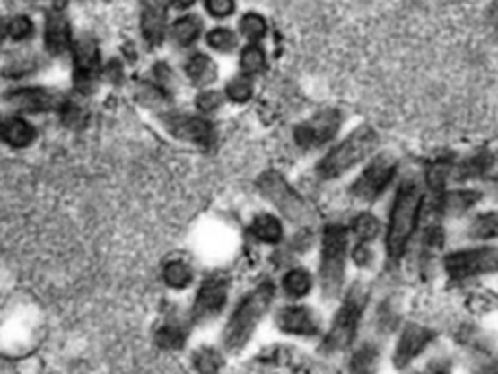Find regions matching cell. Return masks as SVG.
Returning <instances> with one entry per match:
<instances>
[{
  "instance_id": "1",
  "label": "cell",
  "mask_w": 498,
  "mask_h": 374,
  "mask_svg": "<svg viewBox=\"0 0 498 374\" xmlns=\"http://www.w3.org/2000/svg\"><path fill=\"white\" fill-rule=\"evenodd\" d=\"M273 299L275 287L271 283H261L256 291H251L248 297L243 299V302L238 306L236 312L232 314V318L226 326L224 345L228 351L234 353V351L246 347L265 312H267L269 306L273 304Z\"/></svg>"
},
{
  "instance_id": "2",
  "label": "cell",
  "mask_w": 498,
  "mask_h": 374,
  "mask_svg": "<svg viewBox=\"0 0 498 374\" xmlns=\"http://www.w3.org/2000/svg\"><path fill=\"white\" fill-rule=\"evenodd\" d=\"M421 187L416 181H405L399 187L396 203L391 209V221L388 230V254L391 257H399L407 248L409 238L416 226L421 211Z\"/></svg>"
},
{
  "instance_id": "3",
  "label": "cell",
  "mask_w": 498,
  "mask_h": 374,
  "mask_svg": "<svg viewBox=\"0 0 498 374\" xmlns=\"http://www.w3.org/2000/svg\"><path fill=\"white\" fill-rule=\"evenodd\" d=\"M376 144L378 133L372 127H368V125H363V127L353 131L349 137L323 158L318 166V174L326 179L339 178L346 170L363 162L370 152H374Z\"/></svg>"
},
{
  "instance_id": "4",
  "label": "cell",
  "mask_w": 498,
  "mask_h": 374,
  "mask_svg": "<svg viewBox=\"0 0 498 374\" xmlns=\"http://www.w3.org/2000/svg\"><path fill=\"white\" fill-rule=\"evenodd\" d=\"M368 300V292L363 285H356L346 294V299L341 306L339 314L335 316L333 326L329 334L323 339V353H339V351L346 349L356 335L358 322H361V316L364 312V306Z\"/></svg>"
},
{
  "instance_id": "5",
  "label": "cell",
  "mask_w": 498,
  "mask_h": 374,
  "mask_svg": "<svg viewBox=\"0 0 498 374\" xmlns=\"http://www.w3.org/2000/svg\"><path fill=\"white\" fill-rule=\"evenodd\" d=\"M346 257V230L339 224H331L323 234V252L319 279L326 299H335L341 292Z\"/></svg>"
},
{
  "instance_id": "6",
  "label": "cell",
  "mask_w": 498,
  "mask_h": 374,
  "mask_svg": "<svg viewBox=\"0 0 498 374\" xmlns=\"http://www.w3.org/2000/svg\"><path fill=\"white\" fill-rule=\"evenodd\" d=\"M258 186H259L261 194L269 201H273L276 209H279L286 219H291L293 222H300V224L314 221V211H311L308 203L300 197L291 186L286 184L281 174H276V172H273V170H269V172H265L259 178Z\"/></svg>"
},
{
  "instance_id": "7",
  "label": "cell",
  "mask_w": 498,
  "mask_h": 374,
  "mask_svg": "<svg viewBox=\"0 0 498 374\" xmlns=\"http://www.w3.org/2000/svg\"><path fill=\"white\" fill-rule=\"evenodd\" d=\"M446 269L451 279H469L498 271V248H475L446 257Z\"/></svg>"
},
{
  "instance_id": "8",
  "label": "cell",
  "mask_w": 498,
  "mask_h": 374,
  "mask_svg": "<svg viewBox=\"0 0 498 374\" xmlns=\"http://www.w3.org/2000/svg\"><path fill=\"white\" fill-rule=\"evenodd\" d=\"M398 162L389 154H381L370 164L364 172L354 181L353 196L361 201H374L381 191L388 187L389 181L396 176Z\"/></svg>"
},
{
  "instance_id": "9",
  "label": "cell",
  "mask_w": 498,
  "mask_h": 374,
  "mask_svg": "<svg viewBox=\"0 0 498 374\" xmlns=\"http://www.w3.org/2000/svg\"><path fill=\"white\" fill-rule=\"evenodd\" d=\"M339 125L341 113L337 109H323L306 123L298 125L294 131V139L304 149H311V146H319L331 141L337 135Z\"/></svg>"
},
{
  "instance_id": "10",
  "label": "cell",
  "mask_w": 498,
  "mask_h": 374,
  "mask_svg": "<svg viewBox=\"0 0 498 374\" xmlns=\"http://www.w3.org/2000/svg\"><path fill=\"white\" fill-rule=\"evenodd\" d=\"M228 294V281L223 277H208L197 294V300L193 304V322L205 324L208 320L216 318L223 312Z\"/></svg>"
},
{
  "instance_id": "11",
  "label": "cell",
  "mask_w": 498,
  "mask_h": 374,
  "mask_svg": "<svg viewBox=\"0 0 498 374\" xmlns=\"http://www.w3.org/2000/svg\"><path fill=\"white\" fill-rule=\"evenodd\" d=\"M74 78H76V86L80 90L88 92L92 83L96 81V76L100 73L101 66V57H100V49L98 43L92 38H80L74 48Z\"/></svg>"
},
{
  "instance_id": "12",
  "label": "cell",
  "mask_w": 498,
  "mask_h": 374,
  "mask_svg": "<svg viewBox=\"0 0 498 374\" xmlns=\"http://www.w3.org/2000/svg\"><path fill=\"white\" fill-rule=\"evenodd\" d=\"M6 101L10 108H14L16 111H26V113L51 111L65 106L63 96L49 88L16 90V92H10L6 96Z\"/></svg>"
},
{
  "instance_id": "13",
  "label": "cell",
  "mask_w": 498,
  "mask_h": 374,
  "mask_svg": "<svg viewBox=\"0 0 498 374\" xmlns=\"http://www.w3.org/2000/svg\"><path fill=\"white\" fill-rule=\"evenodd\" d=\"M164 125L168 127V131L173 133V137H178L181 141H189L205 146L214 141L211 123L199 117L181 116V113H166Z\"/></svg>"
},
{
  "instance_id": "14",
  "label": "cell",
  "mask_w": 498,
  "mask_h": 374,
  "mask_svg": "<svg viewBox=\"0 0 498 374\" xmlns=\"http://www.w3.org/2000/svg\"><path fill=\"white\" fill-rule=\"evenodd\" d=\"M432 337H434V334L428 330V327L415 326V324L405 327V332L398 344V351H396V365L398 367L409 365L413 359H416L423 353L426 345L431 344Z\"/></svg>"
},
{
  "instance_id": "15",
  "label": "cell",
  "mask_w": 498,
  "mask_h": 374,
  "mask_svg": "<svg viewBox=\"0 0 498 374\" xmlns=\"http://www.w3.org/2000/svg\"><path fill=\"white\" fill-rule=\"evenodd\" d=\"M45 45L53 55H63L71 48V22L63 8H53L45 24Z\"/></svg>"
},
{
  "instance_id": "16",
  "label": "cell",
  "mask_w": 498,
  "mask_h": 374,
  "mask_svg": "<svg viewBox=\"0 0 498 374\" xmlns=\"http://www.w3.org/2000/svg\"><path fill=\"white\" fill-rule=\"evenodd\" d=\"M276 324L283 332L296 335H314L319 327L316 314L304 306H291V309L281 310L276 316Z\"/></svg>"
},
{
  "instance_id": "17",
  "label": "cell",
  "mask_w": 498,
  "mask_h": 374,
  "mask_svg": "<svg viewBox=\"0 0 498 374\" xmlns=\"http://www.w3.org/2000/svg\"><path fill=\"white\" fill-rule=\"evenodd\" d=\"M164 30H166V10L156 0H153L143 13V33L144 39L150 45H158L164 39Z\"/></svg>"
},
{
  "instance_id": "18",
  "label": "cell",
  "mask_w": 498,
  "mask_h": 374,
  "mask_svg": "<svg viewBox=\"0 0 498 374\" xmlns=\"http://www.w3.org/2000/svg\"><path fill=\"white\" fill-rule=\"evenodd\" d=\"M0 139L13 146H28L36 139V129L24 119H6L0 123Z\"/></svg>"
},
{
  "instance_id": "19",
  "label": "cell",
  "mask_w": 498,
  "mask_h": 374,
  "mask_svg": "<svg viewBox=\"0 0 498 374\" xmlns=\"http://www.w3.org/2000/svg\"><path fill=\"white\" fill-rule=\"evenodd\" d=\"M479 199H481L479 191L458 189V191H451V194L444 196V199L440 201V205H442V209L448 214H461V213H466L467 209H471Z\"/></svg>"
},
{
  "instance_id": "20",
  "label": "cell",
  "mask_w": 498,
  "mask_h": 374,
  "mask_svg": "<svg viewBox=\"0 0 498 374\" xmlns=\"http://www.w3.org/2000/svg\"><path fill=\"white\" fill-rule=\"evenodd\" d=\"M251 232L256 234V238H259L261 242L276 244L283 238V226L275 217H271V214H261V217H258L256 222H253Z\"/></svg>"
},
{
  "instance_id": "21",
  "label": "cell",
  "mask_w": 498,
  "mask_h": 374,
  "mask_svg": "<svg viewBox=\"0 0 498 374\" xmlns=\"http://www.w3.org/2000/svg\"><path fill=\"white\" fill-rule=\"evenodd\" d=\"M188 74L195 84H208L214 81L216 69L206 55H195L188 63Z\"/></svg>"
},
{
  "instance_id": "22",
  "label": "cell",
  "mask_w": 498,
  "mask_h": 374,
  "mask_svg": "<svg viewBox=\"0 0 498 374\" xmlns=\"http://www.w3.org/2000/svg\"><path fill=\"white\" fill-rule=\"evenodd\" d=\"M199 30H201L199 20L195 16H185L173 24L171 36H173V41L181 45V48H188V45H191L197 38H199Z\"/></svg>"
},
{
  "instance_id": "23",
  "label": "cell",
  "mask_w": 498,
  "mask_h": 374,
  "mask_svg": "<svg viewBox=\"0 0 498 374\" xmlns=\"http://www.w3.org/2000/svg\"><path fill=\"white\" fill-rule=\"evenodd\" d=\"M491 164H493V154L481 152V154L469 156L466 162H461L456 172H458L459 179H471V178H477V176L485 174L486 170L491 168Z\"/></svg>"
},
{
  "instance_id": "24",
  "label": "cell",
  "mask_w": 498,
  "mask_h": 374,
  "mask_svg": "<svg viewBox=\"0 0 498 374\" xmlns=\"http://www.w3.org/2000/svg\"><path fill=\"white\" fill-rule=\"evenodd\" d=\"M311 289V277L304 269H293L284 275V291L293 299H300L308 294Z\"/></svg>"
},
{
  "instance_id": "25",
  "label": "cell",
  "mask_w": 498,
  "mask_h": 374,
  "mask_svg": "<svg viewBox=\"0 0 498 374\" xmlns=\"http://www.w3.org/2000/svg\"><path fill=\"white\" fill-rule=\"evenodd\" d=\"M469 234L479 240H489V238L498 236V213H485L479 214L469 226Z\"/></svg>"
},
{
  "instance_id": "26",
  "label": "cell",
  "mask_w": 498,
  "mask_h": 374,
  "mask_svg": "<svg viewBox=\"0 0 498 374\" xmlns=\"http://www.w3.org/2000/svg\"><path fill=\"white\" fill-rule=\"evenodd\" d=\"M164 279L170 287L173 289H183L188 287L193 279V271L188 264L183 262H170L164 267Z\"/></svg>"
},
{
  "instance_id": "27",
  "label": "cell",
  "mask_w": 498,
  "mask_h": 374,
  "mask_svg": "<svg viewBox=\"0 0 498 374\" xmlns=\"http://www.w3.org/2000/svg\"><path fill=\"white\" fill-rule=\"evenodd\" d=\"M240 30L248 39L259 41L265 38V33H267V22L259 14H246L240 22Z\"/></svg>"
},
{
  "instance_id": "28",
  "label": "cell",
  "mask_w": 498,
  "mask_h": 374,
  "mask_svg": "<svg viewBox=\"0 0 498 374\" xmlns=\"http://www.w3.org/2000/svg\"><path fill=\"white\" fill-rule=\"evenodd\" d=\"M265 66V53L258 45H249L241 53V71L246 74H258Z\"/></svg>"
},
{
  "instance_id": "29",
  "label": "cell",
  "mask_w": 498,
  "mask_h": 374,
  "mask_svg": "<svg viewBox=\"0 0 498 374\" xmlns=\"http://www.w3.org/2000/svg\"><path fill=\"white\" fill-rule=\"evenodd\" d=\"M353 229H354V234L358 236V242L368 244L378 236L380 222L376 217H372V214H361V217H356Z\"/></svg>"
},
{
  "instance_id": "30",
  "label": "cell",
  "mask_w": 498,
  "mask_h": 374,
  "mask_svg": "<svg viewBox=\"0 0 498 374\" xmlns=\"http://www.w3.org/2000/svg\"><path fill=\"white\" fill-rule=\"evenodd\" d=\"M156 344L164 349H179L185 344V332L178 326H164L156 334Z\"/></svg>"
},
{
  "instance_id": "31",
  "label": "cell",
  "mask_w": 498,
  "mask_h": 374,
  "mask_svg": "<svg viewBox=\"0 0 498 374\" xmlns=\"http://www.w3.org/2000/svg\"><path fill=\"white\" fill-rule=\"evenodd\" d=\"M208 43L218 51H230L236 48V36L228 28H216L208 33Z\"/></svg>"
},
{
  "instance_id": "32",
  "label": "cell",
  "mask_w": 498,
  "mask_h": 374,
  "mask_svg": "<svg viewBox=\"0 0 498 374\" xmlns=\"http://www.w3.org/2000/svg\"><path fill=\"white\" fill-rule=\"evenodd\" d=\"M251 92H253V86L248 76L234 78V81H232L226 88L228 98L234 101H248L251 98Z\"/></svg>"
},
{
  "instance_id": "33",
  "label": "cell",
  "mask_w": 498,
  "mask_h": 374,
  "mask_svg": "<svg viewBox=\"0 0 498 374\" xmlns=\"http://www.w3.org/2000/svg\"><path fill=\"white\" fill-rule=\"evenodd\" d=\"M6 30H8V36L13 39H26L31 36L33 24L28 16H14L6 24Z\"/></svg>"
},
{
  "instance_id": "34",
  "label": "cell",
  "mask_w": 498,
  "mask_h": 374,
  "mask_svg": "<svg viewBox=\"0 0 498 374\" xmlns=\"http://www.w3.org/2000/svg\"><path fill=\"white\" fill-rule=\"evenodd\" d=\"M205 4L214 18H226L234 13V0H205Z\"/></svg>"
},
{
  "instance_id": "35",
  "label": "cell",
  "mask_w": 498,
  "mask_h": 374,
  "mask_svg": "<svg viewBox=\"0 0 498 374\" xmlns=\"http://www.w3.org/2000/svg\"><path fill=\"white\" fill-rule=\"evenodd\" d=\"M220 367V361H218V355L214 353V351H201L199 355H197V369L199 370H216Z\"/></svg>"
},
{
  "instance_id": "36",
  "label": "cell",
  "mask_w": 498,
  "mask_h": 374,
  "mask_svg": "<svg viewBox=\"0 0 498 374\" xmlns=\"http://www.w3.org/2000/svg\"><path fill=\"white\" fill-rule=\"evenodd\" d=\"M220 104H223V96L218 92H203L199 98H197V106H199V109L203 111H213Z\"/></svg>"
},
{
  "instance_id": "37",
  "label": "cell",
  "mask_w": 498,
  "mask_h": 374,
  "mask_svg": "<svg viewBox=\"0 0 498 374\" xmlns=\"http://www.w3.org/2000/svg\"><path fill=\"white\" fill-rule=\"evenodd\" d=\"M84 116H83V111H80V108L76 106H63V121L71 127V125H80L83 123Z\"/></svg>"
},
{
  "instance_id": "38",
  "label": "cell",
  "mask_w": 498,
  "mask_h": 374,
  "mask_svg": "<svg viewBox=\"0 0 498 374\" xmlns=\"http://www.w3.org/2000/svg\"><path fill=\"white\" fill-rule=\"evenodd\" d=\"M354 262L361 267H366L370 262H372V252L368 249L366 242H358V246L354 248Z\"/></svg>"
},
{
  "instance_id": "39",
  "label": "cell",
  "mask_w": 498,
  "mask_h": 374,
  "mask_svg": "<svg viewBox=\"0 0 498 374\" xmlns=\"http://www.w3.org/2000/svg\"><path fill=\"white\" fill-rule=\"evenodd\" d=\"M372 359H376V351L368 349V347L361 349L354 357V369H364L366 362H372Z\"/></svg>"
},
{
  "instance_id": "40",
  "label": "cell",
  "mask_w": 498,
  "mask_h": 374,
  "mask_svg": "<svg viewBox=\"0 0 498 374\" xmlns=\"http://www.w3.org/2000/svg\"><path fill=\"white\" fill-rule=\"evenodd\" d=\"M195 3V0H173V4H176L178 8H188Z\"/></svg>"
},
{
  "instance_id": "41",
  "label": "cell",
  "mask_w": 498,
  "mask_h": 374,
  "mask_svg": "<svg viewBox=\"0 0 498 374\" xmlns=\"http://www.w3.org/2000/svg\"><path fill=\"white\" fill-rule=\"evenodd\" d=\"M4 36H8V30H6V26L3 24V22H0V41L4 39Z\"/></svg>"
},
{
  "instance_id": "42",
  "label": "cell",
  "mask_w": 498,
  "mask_h": 374,
  "mask_svg": "<svg viewBox=\"0 0 498 374\" xmlns=\"http://www.w3.org/2000/svg\"><path fill=\"white\" fill-rule=\"evenodd\" d=\"M491 191H493V196L498 199V181H494L493 187H491Z\"/></svg>"
}]
</instances>
